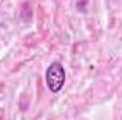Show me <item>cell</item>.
Here are the masks:
<instances>
[{"label":"cell","mask_w":122,"mask_h":120,"mask_svg":"<svg viewBox=\"0 0 122 120\" xmlns=\"http://www.w3.org/2000/svg\"><path fill=\"white\" fill-rule=\"evenodd\" d=\"M46 82L48 89L54 93L60 92L65 83V69L60 62H53L46 72Z\"/></svg>","instance_id":"cell-1"}]
</instances>
